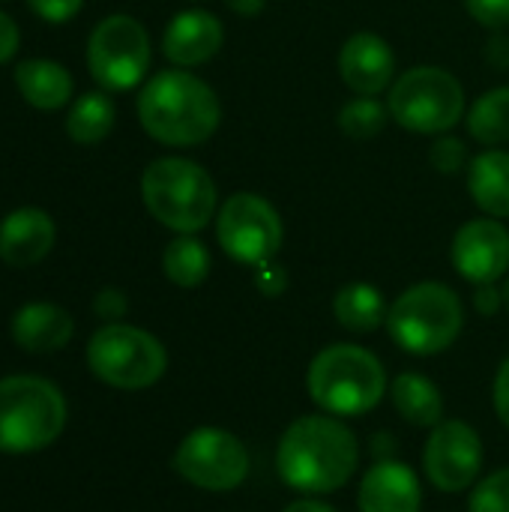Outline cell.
<instances>
[{"label": "cell", "mask_w": 509, "mask_h": 512, "mask_svg": "<svg viewBox=\"0 0 509 512\" xmlns=\"http://www.w3.org/2000/svg\"><path fill=\"white\" fill-rule=\"evenodd\" d=\"M387 300L372 282H348L333 294V318L354 336H369L387 324Z\"/></svg>", "instance_id": "22"}, {"label": "cell", "mask_w": 509, "mask_h": 512, "mask_svg": "<svg viewBox=\"0 0 509 512\" xmlns=\"http://www.w3.org/2000/svg\"><path fill=\"white\" fill-rule=\"evenodd\" d=\"M489 60L495 63V66H509V39L507 36H495L492 39V45H489Z\"/></svg>", "instance_id": "37"}, {"label": "cell", "mask_w": 509, "mask_h": 512, "mask_svg": "<svg viewBox=\"0 0 509 512\" xmlns=\"http://www.w3.org/2000/svg\"><path fill=\"white\" fill-rule=\"evenodd\" d=\"M468 192L486 216L509 219V150L489 147L471 159Z\"/></svg>", "instance_id": "21"}, {"label": "cell", "mask_w": 509, "mask_h": 512, "mask_svg": "<svg viewBox=\"0 0 509 512\" xmlns=\"http://www.w3.org/2000/svg\"><path fill=\"white\" fill-rule=\"evenodd\" d=\"M429 162H432V168L441 171V174H459V171H465V168L471 165V162H468V147H465V141L450 138V135H444V138H438V141L432 144Z\"/></svg>", "instance_id": "28"}, {"label": "cell", "mask_w": 509, "mask_h": 512, "mask_svg": "<svg viewBox=\"0 0 509 512\" xmlns=\"http://www.w3.org/2000/svg\"><path fill=\"white\" fill-rule=\"evenodd\" d=\"M282 512H336L330 504H324L321 498H297L291 501Z\"/></svg>", "instance_id": "36"}, {"label": "cell", "mask_w": 509, "mask_h": 512, "mask_svg": "<svg viewBox=\"0 0 509 512\" xmlns=\"http://www.w3.org/2000/svg\"><path fill=\"white\" fill-rule=\"evenodd\" d=\"M492 405H495V414L501 420V426L509 429V357L498 366L495 372V384H492Z\"/></svg>", "instance_id": "33"}, {"label": "cell", "mask_w": 509, "mask_h": 512, "mask_svg": "<svg viewBox=\"0 0 509 512\" xmlns=\"http://www.w3.org/2000/svg\"><path fill=\"white\" fill-rule=\"evenodd\" d=\"M216 240L234 264L255 270L276 261L285 240V225L267 198L255 192H234L219 204Z\"/></svg>", "instance_id": "9"}, {"label": "cell", "mask_w": 509, "mask_h": 512, "mask_svg": "<svg viewBox=\"0 0 509 512\" xmlns=\"http://www.w3.org/2000/svg\"><path fill=\"white\" fill-rule=\"evenodd\" d=\"M468 512H509V465L477 480L468 495Z\"/></svg>", "instance_id": "27"}, {"label": "cell", "mask_w": 509, "mask_h": 512, "mask_svg": "<svg viewBox=\"0 0 509 512\" xmlns=\"http://www.w3.org/2000/svg\"><path fill=\"white\" fill-rule=\"evenodd\" d=\"M387 108L402 129L417 135H441L462 120L465 87L444 66H414L393 81Z\"/></svg>", "instance_id": "7"}, {"label": "cell", "mask_w": 509, "mask_h": 512, "mask_svg": "<svg viewBox=\"0 0 509 512\" xmlns=\"http://www.w3.org/2000/svg\"><path fill=\"white\" fill-rule=\"evenodd\" d=\"M306 393L318 411L339 420H354L375 411L387 399L390 381L375 351L357 342H333L309 360Z\"/></svg>", "instance_id": "3"}, {"label": "cell", "mask_w": 509, "mask_h": 512, "mask_svg": "<svg viewBox=\"0 0 509 512\" xmlns=\"http://www.w3.org/2000/svg\"><path fill=\"white\" fill-rule=\"evenodd\" d=\"M468 132L474 141L486 147H498L509 141V87H495L483 93L468 111Z\"/></svg>", "instance_id": "25"}, {"label": "cell", "mask_w": 509, "mask_h": 512, "mask_svg": "<svg viewBox=\"0 0 509 512\" xmlns=\"http://www.w3.org/2000/svg\"><path fill=\"white\" fill-rule=\"evenodd\" d=\"M54 246V222L39 207H18L0 222V261L9 267H33Z\"/></svg>", "instance_id": "17"}, {"label": "cell", "mask_w": 509, "mask_h": 512, "mask_svg": "<svg viewBox=\"0 0 509 512\" xmlns=\"http://www.w3.org/2000/svg\"><path fill=\"white\" fill-rule=\"evenodd\" d=\"M387 333L411 357H438L450 351L465 330L462 297L444 282H417L405 288L387 312Z\"/></svg>", "instance_id": "5"}, {"label": "cell", "mask_w": 509, "mask_h": 512, "mask_svg": "<svg viewBox=\"0 0 509 512\" xmlns=\"http://www.w3.org/2000/svg\"><path fill=\"white\" fill-rule=\"evenodd\" d=\"M18 93L24 96L27 105L39 111H57L72 99V75L66 66L45 60V57H30L21 60L12 72Z\"/></svg>", "instance_id": "20"}, {"label": "cell", "mask_w": 509, "mask_h": 512, "mask_svg": "<svg viewBox=\"0 0 509 512\" xmlns=\"http://www.w3.org/2000/svg\"><path fill=\"white\" fill-rule=\"evenodd\" d=\"M12 339L30 354H48L63 348L72 333V315L54 303H27L12 315Z\"/></svg>", "instance_id": "18"}, {"label": "cell", "mask_w": 509, "mask_h": 512, "mask_svg": "<svg viewBox=\"0 0 509 512\" xmlns=\"http://www.w3.org/2000/svg\"><path fill=\"white\" fill-rule=\"evenodd\" d=\"M360 438L324 411L291 420L276 444V474L300 498H324L345 489L360 468Z\"/></svg>", "instance_id": "1"}, {"label": "cell", "mask_w": 509, "mask_h": 512, "mask_svg": "<svg viewBox=\"0 0 509 512\" xmlns=\"http://www.w3.org/2000/svg\"><path fill=\"white\" fill-rule=\"evenodd\" d=\"M390 405L414 429H435L444 420V393L423 372H399L390 381Z\"/></svg>", "instance_id": "19"}, {"label": "cell", "mask_w": 509, "mask_h": 512, "mask_svg": "<svg viewBox=\"0 0 509 512\" xmlns=\"http://www.w3.org/2000/svg\"><path fill=\"white\" fill-rule=\"evenodd\" d=\"M90 75L105 90H132L150 69V36L132 15L102 18L87 39Z\"/></svg>", "instance_id": "11"}, {"label": "cell", "mask_w": 509, "mask_h": 512, "mask_svg": "<svg viewBox=\"0 0 509 512\" xmlns=\"http://www.w3.org/2000/svg\"><path fill=\"white\" fill-rule=\"evenodd\" d=\"M81 3L84 0H30V9L48 24H63L78 15Z\"/></svg>", "instance_id": "31"}, {"label": "cell", "mask_w": 509, "mask_h": 512, "mask_svg": "<svg viewBox=\"0 0 509 512\" xmlns=\"http://www.w3.org/2000/svg\"><path fill=\"white\" fill-rule=\"evenodd\" d=\"M474 309L480 315H486V318L498 315L504 309V291H501V285L498 282L495 285H477V291H474Z\"/></svg>", "instance_id": "34"}, {"label": "cell", "mask_w": 509, "mask_h": 512, "mask_svg": "<svg viewBox=\"0 0 509 512\" xmlns=\"http://www.w3.org/2000/svg\"><path fill=\"white\" fill-rule=\"evenodd\" d=\"M225 42V30L219 24V18L207 9H183L177 12L165 33H162V54L186 69V66H201L207 60H213L219 54Z\"/></svg>", "instance_id": "16"}, {"label": "cell", "mask_w": 509, "mask_h": 512, "mask_svg": "<svg viewBox=\"0 0 509 512\" xmlns=\"http://www.w3.org/2000/svg\"><path fill=\"white\" fill-rule=\"evenodd\" d=\"M423 483L417 471L399 459H375L360 477L357 512H420Z\"/></svg>", "instance_id": "14"}, {"label": "cell", "mask_w": 509, "mask_h": 512, "mask_svg": "<svg viewBox=\"0 0 509 512\" xmlns=\"http://www.w3.org/2000/svg\"><path fill=\"white\" fill-rule=\"evenodd\" d=\"M114 117H117L114 99L105 90H90L72 102L66 114V135L84 147L99 144L114 129Z\"/></svg>", "instance_id": "23"}, {"label": "cell", "mask_w": 509, "mask_h": 512, "mask_svg": "<svg viewBox=\"0 0 509 512\" xmlns=\"http://www.w3.org/2000/svg\"><path fill=\"white\" fill-rule=\"evenodd\" d=\"M465 9L477 24L489 30L509 27V0H465Z\"/></svg>", "instance_id": "29"}, {"label": "cell", "mask_w": 509, "mask_h": 512, "mask_svg": "<svg viewBox=\"0 0 509 512\" xmlns=\"http://www.w3.org/2000/svg\"><path fill=\"white\" fill-rule=\"evenodd\" d=\"M501 291H504V309H507V315H509V276H507V282L501 285Z\"/></svg>", "instance_id": "39"}, {"label": "cell", "mask_w": 509, "mask_h": 512, "mask_svg": "<svg viewBox=\"0 0 509 512\" xmlns=\"http://www.w3.org/2000/svg\"><path fill=\"white\" fill-rule=\"evenodd\" d=\"M483 465H486L483 438L471 423L444 417L435 429H429L423 447V474L438 492L444 495L471 492L483 477Z\"/></svg>", "instance_id": "12"}, {"label": "cell", "mask_w": 509, "mask_h": 512, "mask_svg": "<svg viewBox=\"0 0 509 512\" xmlns=\"http://www.w3.org/2000/svg\"><path fill=\"white\" fill-rule=\"evenodd\" d=\"M141 198L147 213L177 234H198L219 213L213 177L183 156L153 159L141 174Z\"/></svg>", "instance_id": "4"}, {"label": "cell", "mask_w": 509, "mask_h": 512, "mask_svg": "<svg viewBox=\"0 0 509 512\" xmlns=\"http://www.w3.org/2000/svg\"><path fill=\"white\" fill-rule=\"evenodd\" d=\"M237 15H258L264 9V0H225Z\"/></svg>", "instance_id": "38"}, {"label": "cell", "mask_w": 509, "mask_h": 512, "mask_svg": "<svg viewBox=\"0 0 509 512\" xmlns=\"http://www.w3.org/2000/svg\"><path fill=\"white\" fill-rule=\"evenodd\" d=\"M339 75L357 96H378L396 81V54L384 36L360 30L339 48Z\"/></svg>", "instance_id": "15"}, {"label": "cell", "mask_w": 509, "mask_h": 512, "mask_svg": "<svg viewBox=\"0 0 509 512\" xmlns=\"http://www.w3.org/2000/svg\"><path fill=\"white\" fill-rule=\"evenodd\" d=\"M171 468L201 492L228 495L249 477V450L228 429L198 426L177 444Z\"/></svg>", "instance_id": "10"}, {"label": "cell", "mask_w": 509, "mask_h": 512, "mask_svg": "<svg viewBox=\"0 0 509 512\" xmlns=\"http://www.w3.org/2000/svg\"><path fill=\"white\" fill-rule=\"evenodd\" d=\"M387 114H390V108H384L375 96H357L339 108L336 123L348 138L366 141V138H375L387 126Z\"/></svg>", "instance_id": "26"}, {"label": "cell", "mask_w": 509, "mask_h": 512, "mask_svg": "<svg viewBox=\"0 0 509 512\" xmlns=\"http://www.w3.org/2000/svg\"><path fill=\"white\" fill-rule=\"evenodd\" d=\"M138 120L165 147H198L216 135L222 102L204 78L186 69H165L141 87Z\"/></svg>", "instance_id": "2"}, {"label": "cell", "mask_w": 509, "mask_h": 512, "mask_svg": "<svg viewBox=\"0 0 509 512\" xmlns=\"http://www.w3.org/2000/svg\"><path fill=\"white\" fill-rule=\"evenodd\" d=\"M90 372L114 390H147L168 369L165 345L132 324H105L87 345Z\"/></svg>", "instance_id": "8"}, {"label": "cell", "mask_w": 509, "mask_h": 512, "mask_svg": "<svg viewBox=\"0 0 509 512\" xmlns=\"http://www.w3.org/2000/svg\"><path fill=\"white\" fill-rule=\"evenodd\" d=\"M93 309H96V315H99L102 321L117 324V321L126 315L129 303H126V294H123V291H117V288H102V291L96 294V300H93Z\"/></svg>", "instance_id": "32"}, {"label": "cell", "mask_w": 509, "mask_h": 512, "mask_svg": "<svg viewBox=\"0 0 509 512\" xmlns=\"http://www.w3.org/2000/svg\"><path fill=\"white\" fill-rule=\"evenodd\" d=\"M210 249L195 234H177L162 252V273L177 288H198L210 276Z\"/></svg>", "instance_id": "24"}, {"label": "cell", "mask_w": 509, "mask_h": 512, "mask_svg": "<svg viewBox=\"0 0 509 512\" xmlns=\"http://www.w3.org/2000/svg\"><path fill=\"white\" fill-rule=\"evenodd\" d=\"M18 27H15V21L6 15V12H0V63L3 60H9L12 54H15V48H18Z\"/></svg>", "instance_id": "35"}, {"label": "cell", "mask_w": 509, "mask_h": 512, "mask_svg": "<svg viewBox=\"0 0 509 512\" xmlns=\"http://www.w3.org/2000/svg\"><path fill=\"white\" fill-rule=\"evenodd\" d=\"M66 426L63 393L33 375L0 381V453H36L60 438Z\"/></svg>", "instance_id": "6"}, {"label": "cell", "mask_w": 509, "mask_h": 512, "mask_svg": "<svg viewBox=\"0 0 509 512\" xmlns=\"http://www.w3.org/2000/svg\"><path fill=\"white\" fill-rule=\"evenodd\" d=\"M255 288L264 297H282L288 288V270L276 261H267L261 267H255Z\"/></svg>", "instance_id": "30"}, {"label": "cell", "mask_w": 509, "mask_h": 512, "mask_svg": "<svg viewBox=\"0 0 509 512\" xmlns=\"http://www.w3.org/2000/svg\"><path fill=\"white\" fill-rule=\"evenodd\" d=\"M450 261L456 273L477 285H495L509 270V231L501 219L483 216L465 222L450 246Z\"/></svg>", "instance_id": "13"}]
</instances>
